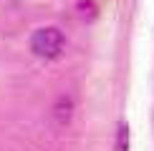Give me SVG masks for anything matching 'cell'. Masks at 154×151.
Instances as JSON below:
<instances>
[{"instance_id":"6da1fadb","label":"cell","mask_w":154,"mask_h":151,"mask_svg":"<svg viewBox=\"0 0 154 151\" xmlns=\"http://www.w3.org/2000/svg\"><path fill=\"white\" fill-rule=\"evenodd\" d=\"M66 48V35L61 33V28L56 25H46V28H38L33 35H30V50L38 55V58H58Z\"/></svg>"},{"instance_id":"7a4b0ae2","label":"cell","mask_w":154,"mask_h":151,"mask_svg":"<svg viewBox=\"0 0 154 151\" xmlns=\"http://www.w3.org/2000/svg\"><path fill=\"white\" fill-rule=\"evenodd\" d=\"M116 151H129V126H126V121L119 123L116 129V146H114Z\"/></svg>"},{"instance_id":"3957f363","label":"cell","mask_w":154,"mask_h":151,"mask_svg":"<svg viewBox=\"0 0 154 151\" xmlns=\"http://www.w3.org/2000/svg\"><path fill=\"white\" fill-rule=\"evenodd\" d=\"M76 10H79V15L81 18H86V20H91V18H96V3L94 0H79L76 3Z\"/></svg>"}]
</instances>
